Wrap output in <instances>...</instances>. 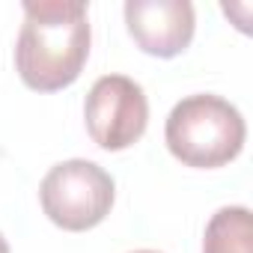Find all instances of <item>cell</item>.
<instances>
[{
  "label": "cell",
  "mask_w": 253,
  "mask_h": 253,
  "mask_svg": "<svg viewBox=\"0 0 253 253\" xmlns=\"http://www.w3.org/2000/svg\"><path fill=\"white\" fill-rule=\"evenodd\" d=\"M125 24L140 51L170 60L191 45L197 18L188 0H128Z\"/></svg>",
  "instance_id": "5"
},
{
  "label": "cell",
  "mask_w": 253,
  "mask_h": 253,
  "mask_svg": "<svg viewBox=\"0 0 253 253\" xmlns=\"http://www.w3.org/2000/svg\"><path fill=\"white\" fill-rule=\"evenodd\" d=\"M113 197L116 185L110 173L86 158L54 164L39 185L42 211L66 232H86L98 226L110 214Z\"/></svg>",
  "instance_id": "3"
},
{
  "label": "cell",
  "mask_w": 253,
  "mask_h": 253,
  "mask_svg": "<svg viewBox=\"0 0 253 253\" xmlns=\"http://www.w3.org/2000/svg\"><path fill=\"white\" fill-rule=\"evenodd\" d=\"M89 39L86 3H24V24L15 42V69L36 92L66 89L81 78L89 57Z\"/></svg>",
  "instance_id": "1"
},
{
  "label": "cell",
  "mask_w": 253,
  "mask_h": 253,
  "mask_svg": "<svg viewBox=\"0 0 253 253\" xmlns=\"http://www.w3.org/2000/svg\"><path fill=\"white\" fill-rule=\"evenodd\" d=\"M134 253H158V250H134Z\"/></svg>",
  "instance_id": "8"
},
{
  "label": "cell",
  "mask_w": 253,
  "mask_h": 253,
  "mask_svg": "<svg viewBox=\"0 0 253 253\" xmlns=\"http://www.w3.org/2000/svg\"><path fill=\"white\" fill-rule=\"evenodd\" d=\"M0 253H9V244H6V238L0 235Z\"/></svg>",
  "instance_id": "7"
},
{
  "label": "cell",
  "mask_w": 253,
  "mask_h": 253,
  "mask_svg": "<svg viewBox=\"0 0 253 253\" xmlns=\"http://www.w3.org/2000/svg\"><path fill=\"white\" fill-rule=\"evenodd\" d=\"M244 137L247 125L241 110L211 92L182 98L164 125L170 155L197 170H214L235 161L244 149Z\"/></svg>",
  "instance_id": "2"
},
{
  "label": "cell",
  "mask_w": 253,
  "mask_h": 253,
  "mask_svg": "<svg viewBox=\"0 0 253 253\" xmlns=\"http://www.w3.org/2000/svg\"><path fill=\"white\" fill-rule=\"evenodd\" d=\"M203 253H253V220L244 206H223L211 214Z\"/></svg>",
  "instance_id": "6"
},
{
  "label": "cell",
  "mask_w": 253,
  "mask_h": 253,
  "mask_svg": "<svg viewBox=\"0 0 253 253\" xmlns=\"http://www.w3.org/2000/svg\"><path fill=\"white\" fill-rule=\"evenodd\" d=\"M86 131L95 146L122 152L134 146L149 122V101L137 81L125 75H104L92 84L84 104Z\"/></svg>",
  "instance_id": "4"
}]
</instances>
